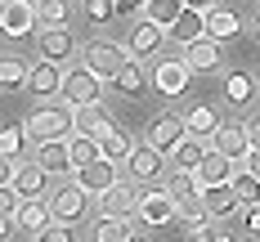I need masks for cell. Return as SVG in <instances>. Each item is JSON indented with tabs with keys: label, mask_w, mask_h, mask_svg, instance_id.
Returning <instances> with one entry per match:
<instances>
[{
	"label": "cell",
	"mask_w": 260,
	"mask_h": 242,
	"mask_svg": "<svg viewBox=\"0 0 260 242\" xmlns=\"http://www.w3.org/2000/svg\"><path fill=\"white\" fill-rule=\"evenodd\" d=\"M27 139L31 144H50V139H72L77 134V108L72 103H45V108H31V117L23 121Z\"/></svg>",
	"instance_id": "6da1fadb"
},
{
	"label": "cell",
	"mask_w": 260,
	"mask_h": 242,
	"mask_svg": "<svg viewBox=\"0 0 260 242\" xmlns=\"http://www.w3.org/2000/svg\"><path fill=\"white\" fill-rule=\"evenodd\" d=\"M45 202H50V211L58 224H77L90 215V193L77 184V180H68V184H58L54 193H45Z\"/></svg>",
	"instance_id": "7a4b0ae2"
},
{
	"label": "cell",
	"mask_w": 260,
	"mask_h": 242,
	"mask_svg": "<svg viewBox=\"0 0 260 242\" xmlns=\"http://www.w3.org/2000/svg\"><path fill=\"white\" fill-rule=\"evenodd\" d=\"M104 77H94L90 67H68V77H63V103H72V108H90V103H99L104 99Z\"/></svg>",
	"instance_id": "3957f363"
},
{
	"label": "cell",
	"mask_w": 260,
	"mask_h": 242,
	"mask_svg": "<svg viewBox=\"0 0 260 242\" xmlns=\"http://www.w3.org/2000/svg\"><path fill=\"white\" fill-rule=\"evenodd\" d=\"M126 63H130V50L112 45V41H90V45L81 50V67H90L94 77H104V81H112Z\"/></svg>",
	"instance_id": "277c9868"
},
{
	"label": "cell",
	"mask_w": 260,
	"mask_h": 242,
	"mask_svg": "<svg viewBox=\"0 0 260 242\" xmlns=\"http://www.w3.org/2000/svg\"><path fill=\"white\" fill-rule=\"evenodd\" d=\"M135 215H139L148 229H161V224H175V220H180V202L166 193V184H161V188H144V193H139V211H135Z\"/></svg>",
	"instance_id": "5b68a950"
},
{
	"label": "cell",
	"mask_w": 260,
	"mask_h": 242,
	"mask_svg": "<svg viewBox=\"0 0 260 242\" xmlns=\"http://www.w3.org/2000/svg\"><path fill=\"white\" fill-rule=\"evenodd\" d=\"M161 166H166V153H157L153 144L144 139V144H135V153L126 157V180L130 184H153V180H161Z\"/></svg>",
	"instance_id": "8992f818"
},
{
	"label": "cell",
	"mask_w": 260,
	"mask_h": 242,
	"mask_svg": "<svg viewBox=\"0 0 260 242\" xmlns=\"http://www.w3.org/2000/svg\"><path fill=\"white\" fill-rule=\"evenodd\" d=\"M36 23H41L36 18V0H5L0 5V31L5 36H14V41L18 36H31Z\"/></svg>",
	"instance_id": "52a82bcc"
},
{
	"label": "cell",
	"mask_w": 260,
	"mask_h": 242,
	"mask_svg": "<svg viewBox=\"0 0 260 242\" xmlns=\"http://www.w3.org/2000/svg\"><path fill=\"white\" fill-rule=\"evenodd\" d=\"M77 184L85 188L90 197H104L112 184H121V161L99 157V161H90V166H81V170H77Z\"/></svg>",
	"instance_id": "ba28073f"
},
{
	"label": "cell",
	"mask_w": 260,
	"mask_h": 242,
	"mask_svg": "<svg viewBox=\"0 0 260 242\" xmlns=\"http://www.w3.org/2000/svg\"><path fill=\"white\" fill-rule=\"evenodd\" d=\"M144 139L153 144L157 153H166V157H171L184 139H188V126H184V117H171V112H166V117H153V126H148Z\"/></svg>",
	"instance_id": "9c48e42d"
},
{
	"label": "cell",
	"mask_w": 260,
	"mask_h": 242,
	"mask_svg": "<svg viewBox=\"0 0 260 242\" xmlns=\"http://www.w3.org/2000/svg\"><path fill=\"white\" fill-rule=\"evenodd\" d=\"M135 211H139V193H135L130 180L112 184L104 197H99V215H104V220H130Z\"/></svg>",
	"instance_id": "30bf717a"
},
{
	"label": "cell",
	"mask_w": 260,
	"mask_h": 242,
	"mask_svg": "<svg viewBox=\"0 0 260 242\" xmlns=\"http://www.w3.org/2000/svg\"><path fill=\"white\" fill-rule=\"evenodd\" d=\"M63 77H68V67H58V63H50V58H41V63H31L27 90H31L36 99H58V94H63Z\"/></svg>",
	"instance_id": "8fae6325"
},
{
	"label": "cell",
	"mask_w": 260,
	"mask_h": 242,
	"mask_svg": "<svg viewBox=\"0 0 260 242\" xmlns=\"http://www.w3.org/2000/svg\"><path fill=\"white\" fill-rule=\"evenodd\" d=\"M188 81H193V67H188L184 58H157L153 85L161 90V94H184V90H188Z\"/></svg>",
	"instance_id": "7c38bea8"
},
{
	"label": "cell",
	"mask_w": 260,
	"mask_h": 242,
	"mask_svg": "<svg viewBox=\"0 0 260 242\" xmlns=\"http://www.w3.org/2000/svg\"><path fill=\"white\" fill-rule=\"evenodd\" d=\"M72 54H77V41H72L68 23H63V27H45V31H41V58H50V63L63 67Z\"/></svg>",
	"instance_id": "4fadbf2b"
},
{
	"label": "cell",
	"mask_w": 260,
	"mask_h": 242,
	"mask_svg": "<svg viewBox=\"0 0 260 242\" xmlns=\"http://www.w3.org/2000/svg\"><path fill=\"white\" fill-rule=\"evenodd\" d=\"M166 41V27H157L148 23V18H139V23L130 27V41H126V50L130 58H148V54H157V45Z\"/></svg>",
	"instance_id": "5bb4252c"
},
{
	"label": "cell",
	"mask_w": 260,
	"mask_h": 242,
	"mask_svg": "<svg viewBox=\"0 0 260 242\" xmlns=\"http://www.w3.org/2000/svg\"><path fill=\"white\" fill-rule=\"evenodd\" d=\"M45 184H50V170L41 161H18L14 166V188L18 197H45Z\"/></svg>",
	"instance_id": "9a60e30c"
},
{
	"label": "cell",
	"mask_w": 260,
	"mask_h": 242,
	"mask_svg": "<svg viewBox=\"0 0 260 242\" xmlns=\"http://www.w3.org/2000/svg\"><path fill=\"white\" fill-rule=\"evenodd\" d=\"M36 161H41V166H45L50 175H77L68 139H50V144H36Z\"/></svg>",
	"instance_id": "2e32d148"
},
{
	"label": "cell",
	"mask_w": 260,
	"mask_h": 242,
	"mask_svg": "<svg viewBox=\"0 0 260 242\" xmlns=\"http://www.w3.org/2000/svg\"><path fill=\"white\" fill-rule=\"evenodd\" d=\"M184 63H188L193 72H215V67L224 63V50H220V41H211V36H202V41L184 45Z\"/></svg>",
	"instance_id": "e0dca14e"
},
{
	"label": "cell",
	"mask_w": 260,
	"mask_h": 242,
	"mask_svg": "<svg viewBox=\"0 0 260 242\" xmlns=\"http://www.w3.org/2000/svg\"><path fill=\"white\" fill-rule=\"evenodd\" d=\"M14 224L23 229V233H41V229H50L54 224V211L45 197H23V206H18V215H14Z\"/></svg>",
	"instance_id": "ac0fdd59"
},
{
	"label": "cell",
	"mask_w": 260,
	"mask_h": 242,
	"mask_svg": "<svg viewBox=\"0 0 260 242\" xmlns=\"http://www.w3.org/2000/svg\"><path fill=\"white\" fill-rule=\"evenodd\" d=\"M202 36H207V9H184L175 18V27L166 31V41H175V45H193Z\"/></svg>",
	"instance_id": "d6986e66"
},
{
	"label": "cell",
	"mask_w": 260,
	"mask_h": 242,
	"mask_svg": "<svg viewBox=\"0 0 260 242\" xmlns=\"http://www.w3.org/2000/svg\"><path fill=\"white\" fill-rule=\"evenodd\" d=\"M211 148H215V153H224V157H234V161H242L247 153H251L247 126H220V130L211 134Z\"/></svg>",
	"instance_id": "ffe728a7"
},
{
	"label": "cell",
	"mask_w": 260,
	"mask_h": 242,
	"mask_svg": "<svg viewBox=\"0 0 260 242\" xmlns=\"http://www.w3.org/2000/svg\"><path fill=\"white\" fill-rule=\"evenodd\" d=\"M238 27H242V18H238L234 9H224V5H211V9H207V36H211V41H220V45L234 41Z\"/></svg>",
	"instance_id": "44dd1931"
},
{
	"label": "cell",
	"mask_w": 260,
	"mask_h": 242,
	"mask_svg": "<svg viewBox=\"0 0 260 242\" xmlns=\"http://www.w3.org/2000/svg\"><path fill=\"white\" fill-rule=\"evenodd\" d=\"M238 170H234V157H224V153H215L211 148L207 157H202V166H198V180H202V188L207 184H229Z\"/></svg>",
	"instance_id": "7402d4cb"
},
{
	"label": "cell",
	"mask_w": 260,
	"mask_h": 242,
	"mask_svg": "<svg viewBox=\"0 0 260 242\" xmlns=\"http://www.w3.org/2000/svg\"><path fill=\"white\" fill-rule=\"evenodd\" d=\"M166 193L175 197V202H193V197H202V180H198V170H166Z\"/></svg>",
	"instance_id": "603a6c76"
},
{
	"label": "cell",
	"mask_w": 260,
	"mask_h": 242,
	"mask_svg": "<svg viewBox=\"0 0 260 242\" xmlns=\"http://www.w3.org/2000/svg\"><path fill=\"white\" fill-rule=\"evenodd\" d=\"M184 126H188L193 139H207V144H211V134L220 130L224 121L215 117V108H211V103H198V108H188V112H184Z\"/></svg>",
	"instance_id": "cb8c5ba5"
},
{
	"label": "cell",
	"mask_w": 260,
	"mask_h": 242,
	"mask_svg": "<svg viewBox=\"0 0 260 242\" xmlns=\"http://www.w3.org/2000/svg\"><path fill=\"white\" fill-rule=\"evenodd\" d=\"M207 153H211V144H207V139H193V134H188L180 148L171 153V166H175V170H198Z\"/></svg>",
	"instance_id": "d4e9b609"
},
{
	"label": "cell",
	"mask_w": 260,
	"mask_h": 242,
	"mask_svg": "<svg viewBox=\"0 0 260 242\" xmlns=\"http://www.w3.org/2000/svg\"><path fill=\"white\" fill-rule=\"evenodd\" d=\"M202 206H207L211 215H229V211H242L234 197V184H207L202 188Z\"/></svg>",
	"instance_id": "484cf974"
},
{
	"label": "cell",
	"mask_w": 260,
	"mask_h": 242,
	"mask_svg": "<svg viewBox=\"0 0 260 242\" xmlns=\"http://www.w3.org/2000/svg\"><path fill=\"white\" fill-rule=\"evenodd\" d=\"M99 148H104V157H108V161H126L130 153H135V139H130L121 126H112V130L99 134Z\"/></svg>",
	"instance_id": "4316f807"
},
{
	"label": "cell",
	"mask_w": 260,
	"mask_h": 242,
	"mask_svg": "<svg viewBox=\"0 0 260 242\" xmlns=\"http://www.w3.org/2000/svg\"><path fill=\"white\" fill-rule=\"evenodd\" d=\"M184 9H188V5H184V0H148V5H144V18H148V23H157V27H166V31H171V27H175V18H180Z\"/></svg>",
	"instance_id": "83f0119b"
},
{
	"label": "cell",
	"mask_w": 260,
	"mask_h": 242,
	"mask_svg": "<svg viewBox=\"0 0 260 242\" xmlns=\"http://www.w3.org/2000/svg\"><path fill=\"white\" fill-rule=\"evenodd\" d=\"M224 99L234 108H247L256 99V81L247 77V72H229V77H224Z\"/></svg>",
	"instance_id": "f1b7e54d"
},
{
	"label": "cell",
	"mask_w": 260,
	"mask_h": 242,
	"mask_svg": "<svg viewBox=\"0 0 260 242\" xmlns=\"http://www.w3.org/2000/svg\"><path fill=\"white\" fill-rule=\"evenodd\" d=\"M104 130H112V121H108V112H104L99 103L77 108V134H90V139H99Z\"/></svg>",
	"instance_id": "f546056e"
},
{
	"label": "cell",
	"mask_w": 260,
	"mask_h": 242,
	"mask_svg": "<svg viewBox=\"0 0 260 242\" xmlns=\"http://www.w3.org/2000/svg\"><path fill=\"white\" fill-rule=\"evenodd\" d=\"M211 220H215V215L202 206V197H193V202H184V206H180V224L188 229V233H207Z\"/></svg>",
	"instance_id": "4dcf8cb0"
},
{
	"label": "cell",
	"mask_w": 260,
	"mask_h": 242,
	"mask_svg": "<svg viewBox=\"0 0 260 242\" xmlns=\"http://www.w3.org/2000/svg\"><path fill=\"white\" fill-rule=\"evenodd\" d=\"M27 77H31V67H27L23 58H0V90L9 94V90H23Z\"/></svg>",
	"instance_id": "1f68e13d"
},
{
	"label": "cell",
	"mask_w": 260,
	"mask_h": 242,
	"mask_svg": "<svg viewBox=\"0 0 260 242\" xmlns=\"http://www.w3.org/2000/svg\"><path fill=\"white\" fill-rule=\"evenodd\" d=\"M68 148H72V166H90V161H99L104 157V148H99V139H90V134H72L68 139Z\"/></svg>",
	"instance_id": "d6a6232c"
},
{
	"label": "cell",
	"mask_w": 260,
	"mask_h": 242,
	"mask_svg": "<svg viewBox=\"0 0 260 242\" xmlns=\"http://www.w3.org/2000/svg\"><path fill=\"white\" fill-rule=\"evenodd\" d=\"M229 184H234V197H238V206H242V211H247V206H260V180H256V175L238 170Z\"/></svg>",
	"instance_id": "836d02e7"
},
{
	"label": "cell",
	"mask_w": 260,
	"mask_h": 242,
	"mask_svg": "<svg viewBox=\"0 0 260 242\" xmlns=\"http://www.w3.org/2000/svg\"><path fill=\"white\" fill-rule=\"evenodd\" d=\"M108 85H112V90H121V94H139V90H144V67H139V58H130V63L108 81Z\"/></svg>",
	"instance_id": "e575fe53"
},
{
	"label": "cell",
	"mask_w": 260,
	"mask_h": 242,
	"mask_svg": "<svg viewBox=\"0 0 260 242\" xmlns=\"http://www.w3.org/2000/svg\"><path fill=\"white\" fill-rule=\"evenodd\" d=\"M23 144H27V126H0V157L18 161Z\"/></svg>",
	"instance_id": "d590c367"
},
{
	"label": "cell",
	"mask_w": 260,
	"mask_h": 242,
	"mask_svg": "<svg viewBox=\"0 0 260 242\" xmlns=\"http://www.w3.org/2000/svg\"><path fill=\"white\" fill-rule=\"evenodd\" d=\"M36 18H41V27H63L68 23V0H36Z\"/></svg>",
	"instance_id": "8d00e7d4"
},
{
	"label": "cell",
	"mask_w": 260,
	"mask_h": 242,
	"mask_svg": "<svg viewBox=\"0 0 260 242\" xmlns=\"http://www.w3.org/2000/svg\"><path fill=\"white\" fill-rule=\"evenodd\" d=\"M130 238V220H99L94 224V242H126Z\"/></svg>",
	"instance_id": "74e56055"
},
{
	"label": "cell",
	"mask_w": 260,
	"mask_h": 242,
	"mask_svg": "<svg viewBox=\"0 0 260 242\" xmlns=\"http://www.w3.org/2000/svg\"><path fill=\"white\" fill-rule=\"evenodd\" d=\"M85 18L90 23H112L117 18V0H85Z\"/></svg>",
	"instance_id": "f35d334b"
},
{
	"label": "cell",
	"mask_w": 260,
	"mask_h": 242,
	"mask_svg": "<svg viewBox=\"0 0 260 242\" xmlns=\"http://www.w3.org/2000/svg\"><path fill=\"white\" fill-rule=\"evenodd\" d=\"M36 242H77V233H72V224H58V220H54L50 229L36 233Z\"/></svg>",
	"instance_id": "ab89813d"
},
{
	"label": "cell",
	"mask_w": 260,
	"mask_h": 242,
	"mask_svg": "<svg viewBox=\"0 0 260 242\" xmlns=\"http://www.w3.org/2000/svg\"><path fill=\"white\" fill-rule=\"evenodd\" d=\"M18 206H23L18 188H14V184H0V215H18Z\"/></svg>",
	"instance_id": "60d3db41"
},
{
	"label": "cell",
	"mask_w": 260,
	"mask_h": 242,
	"mask_svg": "<svg viewBox=\"0 0 260 242\" xmlns=\"http://www.w3.org/2000/svg\"><path fill=\"white\" fill-rule=\"evenodd\" d=\"M242 224H247V233L260 238V206H247V211H242Z\"/></svg>",
	"instance_id": "b9f144b4"
},
{
	"label": "cell",
	"mask_w": 260,
	"mask_h": 242,
	"mask_svg": "<svg viewBox=\"0 0 260 242\" xmlns=\"http://www.w3.org/2000/svg\"><path fill=\"white\" fill-rule=\"evenodd\" d=\"M242 170H247V175H256V180H260V148H256V144H251V153L242 157Z\"/></svg>",
	"instance_id": "7bdbcfd3"
},
{
	"label": "cell",
	"mask_w": 260,
	"mask_h": 242,
	"mask_svg": "<svg viewBox=\"0 0 260 242\" xmlns=\"http://www.w3.org/2000/svg\"><path fill=\"white\" fill-rule=\"evenodd\" d=\"M14 166H18V161L0 157V184H14Z\"/></svg>",
	"instance_id": "ee69618b"
},
{
	"label": "cell",
	"mask_w": 260,
	"mask_h": 242,
	"mask_svg": "<svg viewBox=\"0 0 260 242\" xmlns=\"http://www.w3.org/2000/svg\"><path fill=\"white\" fill-rule=\"evenodd\" d=\"M247 139H251V144H256V148H260V112H256V117H251V121H247Z\"/></svg>",
	"instance_id": "f6af8a7d"
},
{
	"label": "cell",
	"mask_w": 260,
	"mask_h": 242,
	"mask_svg": "<svg viewBox=\"0 0 260 242\" xmlns=\"http://www.w3.org/2000/svg\"><path fill=\"white\" fill-rule=\"evenodd\" d=\"M14 229H18V224H14V215H0V242H9Z\"/></svg>",
	"instance_id": "bcb514c9"
},
{
	"label": "cell",
	"mask_w": 260,
	"mask_h": 242,
	"mask_svg": "<svg viewBox=\"0 0 260 242\" xmlns=\"http://www.w3.org/2000/svg\"><path fill=\"white\" fill-rule=\"evenodd\" d=\"M148 0H117V14H130V9H144Z\"/></svg>",
	"instance_id": "7dc6e473"
},
{
	"label": "cell",
	"mask_w": 260,
	"mask_h": 242,
	"mask_svg": "<svg viewBox=\"0 0 260 242\" xmlns=\"http://www.w3.org/2000/svg\"><path fill=\"white\" fill-rule=\"evenodd\" d=\"M184 5H188V9H211L215 0H184Z\"/></svg>",
	"instance_id": "c3c4849f"
},
{
	"label": "cell",
	"mask_w": 260,
	"mask_h": 242,
	"mask_svg": "<svg viewBox=\"0 0 260 242\" xmlns=\"http://www.w3.org/2000/svg\"><path fill=\"white\" fill-rule=\"evenodd\" d=\"M211 242H234V238L229 233H211Z\"/></svg>",
	"instance_id": "681fc988"
},
{
	"label": "cell",
	"mask_w": 260,
	"mask_h": 242,
	"mask_svg": "<svg viewBox=\"0 0 260 242\" xmlns=\"http://www.w3.org/2000/svg\"><path fill=\"white\" fill-rule=\"evenodd\" d=\"M126 242H148V238H139V233H130V238H126Z\"/></svg>",
	"instance_id": "f907efd6"
},
{
	"label": "cell",
	"mask_w": 260,
	"mask_h": 242,
	"mask_svg": "<svg viewBox=\"0 0 260 242\" xmlns=\"http://www.w3.org/2000/svg\"><path fill=\"white\" fill-rule=\"evenodd\" d=\"M251 36H256V41H260V18H256V27H251Z\"/></svg>",
	"instance_id": "816d5d0a"
},
{
	"label": "cell",
	"mask_w": 260,
	"mask_h": 242,
	"mask_svg": "<svg viewBox=\"0 0 260 242\" xmlns=\"http://www.w3.org/2000/svg\"><path fill=\"white\" fill-rule=\"evenodd\" d=\"M256 90H260V67H256Z\"/></svg>",
	"instance_id": "f5cc1de1"
},
{
	"label": "cell",
	"mask_w": 260,
	"mask_h": 242,
	"mask_svg": "<svg viewBox=\"0 0 260 242\" xmlns=\"http://www.w3.org/2000/svg\"><path fill=\"white\" fill-rule=\"evenodd\" d=\"M0 5H5V0H0Z\"/></svg>",
	"instance_id": "db71d44e"
}]
</instances>
